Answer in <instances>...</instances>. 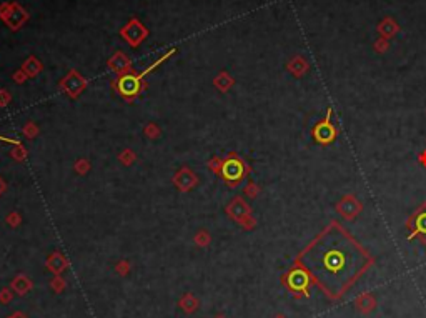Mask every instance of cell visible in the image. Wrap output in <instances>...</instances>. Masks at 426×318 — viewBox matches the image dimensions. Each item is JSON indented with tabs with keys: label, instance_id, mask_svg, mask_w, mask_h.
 I'll return each mask as SVG.
<instances>
[{
	"label": "cell",
	"instance_id": "7402d4cb",
	"mask_svg": "<svg viewBox=\"0 0 426 318\" xmlns=\"http://www.w3.org/2000/svg\"><path fill=\"white\" fill-rule=\"evenodd\" d=\"M193 243H195L197 246H200V248H207V246L212 243L210 232L205 230V229H200L195 235H193Z\"/></svg>",
	"mask_w": 426,
	"mask_h": 318
},
{
	"label": "cell",
	"instance_id": "4316f807",
	"mask_svg": "<svg viewBox=\"0 0 426 318\" xmlns=\"http://www.w3.org/2000/svg\"><path fill=\"white\" fill-rule=\"evenodd\" d=\"M73 170L78 175H87L90 170H92V163H90L88 159H78L77 162L73 163Z\"/></svg>",
	"mask_w": 426,
	"mask_h": 318
},
{
	"label": "cell",
	"instance_id": "8d00e7d4",
	"mask_svg": "<svg viewBox=\"0 0 426 318\" xmlns=\"http://www.w3.org/2000/svg\"><path fill=\"white\" fill-rule=\"evenodd\" d=\"M7 318H28V317H27L23 312H13L12 315H10V317H7Z\"/></svg>",
	"mask_w": 426,
	"mask_h": 318
},
{
	"label": "cell",
	"instance_id": "ba28073f",
	"mask_svg": "<svg viewBox=\"0 0 426 318\" xmlns=\"http://www.w3.org/2000/svg\"><path fill=\"white\" fill-rule=\"evenodd\" d=\"M405 227L408 230V240L418 238L421 243L426 245V202L410 213Z\"/></svg>",
	"mask_w": 426,
	"mask_h": 318
},
{
	"label": "cell",
	"instance_id": "ac0fdd59",
	"mask_svg": "<svg viewBox=\"0 0 426 318\" xmlns=\"http://www.w3.org/2000/svg\"><path fill=\"white\" fill-rule=\"evenodd\" d=\"M233 85H235V79L231 77L228 72H225V70L223 72H220L215 79H213V87H215L216 90H220L221 93H226L231 87H233Z\"/></svg>",
	"mask_w": 426,
	"mask_h": 318
},
{
	"label": "cell",
	"instance_id": "d590c367",
	"mask_svg": "<svg viewBox=\"0 0 426 318\" xmlns=\"http://www.w3.org/2000/svg\"><path fill=\"white\" fill-rule=\"evenodd\" d=\"M5 192H7V182L2 177H0V197H2Z\"/></svg>",
	"mask_w": 426,
	"mask_h": 318
},
{
	"label": "cell",
	"instance_id": "d6986e66",
	"mask_svg": "<svg viewBox=\"0 0 426 318\" xmlns=\"http://www.w3.org/2000/svg\"><path fill=\"white\" fill-rule=\"evenodd\" d=\"M178 307L182 308L185 313H193V312L198 310L200 302H198V298L193 295V293H185V295L178 300Z\"/></svg>",
	"mask_w": 426,
	"mask_h": 318
},
{
	"label": "cell",
	"instance_id": "d4e9b609",
	"mask_svg": "<svg viewBox=\"0 0 426 318\" xmlns=\"http://www.w3.org/2000/svg\"><path fill=\"white\" fill-rule=\"evenodd\" d=\"M10 157L15 162H25L27 157H28V150L25 149L23 144H18V145H13V149L10 150Z\"/></svg>",
	"mask_w": 426,
	"mask_h": 318
},
{
	"label": "cell",
	"instance_id": "836d02e7",
	"mask_svg": "<svg viewBox=\"0 0 426 318\" xmlns=\"http://www.w3.org/2000/svg\"><path fill=\"white\" fill-rule=\"evenodd\" d=\"M12 79H13V82L15 83H18V85H22V83H25L27 80H28V77H27V74L23 72L22 69H18V70H15V72L12 74Z\"/></svg>",
	"mask_w": 426,
	"mask_h": 318
},
{
	"label": "cell",
	"instance_id": "f546056e",
	"mask_svg": "<svg viewBox=\"0 0 426 318\" xmlns=\"http://www.w3.org/2000/svg\"><path fill=\"white\" fill-rule=\"evenodd\" d=\"M115 272L120 275V277H127V275L130 273V262H127V260H120V262H117L115 267Z\"/></svg>",
	"mask_w": 426,
	"mask_h": 318
},
{
	"label": "cell",
	"instance_id": "ab89813d",
	"mask_svg": "<svg viewBox=\"0 0 426 318\" xmlns=\"http://www.w3.org/2000/svg\"><path fill=\"white\" fill-rule=\"evenodd\" d=\"M275 318H285V317H283V315H277Z\"/></svg>",
	"mask_w": 426,
	"mask_h": 318
},
{
	"label": "cell",
	"instance_id": "9a60e30c",
	"mask_svg": "<svg viewBox=\"0 0 426 318\" xmlns=\"http://www.w3.org/2000/svg\"><path fill=\"white\" fill-rule=\"evenodd\" d=\"M355 307H356V310L359 313H363V315H368L370 312H373L376 308V298L373 297V293L370 292H364L361 293L359 297L355 298Z\"/></svg>",
	"mask_w": 426,
	"mask_h": 318
},
{
	"label": "cell",
	"instance_id": "d6a6232c",
	"mask_svg": "<svg viewBox=\"0 0 426 318\" xmlns=\"http://www.w3.org/2000/svg\"><path fill=\"white\" fill-rule=\"evenodd\" d=\"M13 298V290L12 288H2L0 290V303H3V305H7V303H10Z\"/></svg>",
	"mask_w": 426,
	"mask_h": 318
},
{
	"label": "cell",
	"instance_id": "44dd1931",
	"mask_svg": "<svg viewBox=\"0 0 426 318\" xmlns=\"http://www.w3.org/2000/svg\"><path fill=\"white\" fill-rule=\"evenodd\" d=\"M117 159H118V162L124 165V167H132V165L137 162V154L130 149V147H127V149H124L120 154H118Z\"/></svg>",
	"mask_w": 426,
	"mask_h": 318
},
{
	"label": "cell",
	"instance_id": "7c38bea8",
	"mask_svg": "<svg viewBox=\"0 0 426 318\" xmlns=\"http://www.w3.org/2000/svg\"><path fill=\"white\" fill-rule=\"evenodd\" d=\"M107 67L108 70H112L115 75H122V74H127L130 72L132 69V60L130 57L122 50H117L110 59L107 60Z\"/></svg>",
	"mask_w": 426,
	"mask_h": 318
},
{
	"label": "cell",
	"instance_id": "5bb4252c",
	"mask_svg": "<svg viewBox=\"0 0 426 318\" xmlns=\"http://www.w3.org/2000/svg\"><path fill=\"white\" fill-rule=\"evenodd\" d=\"M45 267L54 275H60L69 268V260L65 258L60 251H54V253H50L49 257H47Z\"/></svg>",
	"mask_w": 426,
	"mask_h": 318
},
{
	"label": "cell",
	"instance_id": "2e32d148",
	"mask_svg": "<svg viewBox=\"0 0 426 318\" xmlns=\"http://www.w3.org/2000/svg\"><path fill=\"white\" fill-rule=\"evenodd\" d=\"M10 288L17 293V295L23 297V295H27V293L30 292L32 288H34V282H32V280L28 278L25 273H20V275H17V277L12 280Z\"/></svg>",
	"mask_w": 426,
	"mask_h": 318
},
{
	"label": "cell",
	"instance_id": "e0dca14e",
	"mask_svg": "<svg viewBox=\"0 0 426 318\" xmlns=\"http://www.w3.org/2000/svg\"><path fill=\"white\" fill-rule=\"evenodd\" d=\"M20 69L27 74L28 79H34V77H37V75L42 72V70H44V64H42V62L37 59L35 55H30V57H27V59H25V62L22 64Z\"/></svg>",
	"mask_w": 426,
	"mask_h": 318
},
{
	"label": "cell",
	"instance_id": "30bf717a",
	"mask_svg": "<svg viewBox=\"0 0 426 318\" xmlns=\"http://www.w3.org/2000/svg\"><path fill=\"white\" fill-rule=\"evenodd\" d=\"M331 115H333V110L331 108H328L326 110V115L325 118H321V120L316 123L315 129H313V139L316 144L320 145H330L331 142H333L335 139H337V127L333 125V122H331Z\"/></svg>",
	"mask_w": 426,
	"mask_h": 318
},
{
	"label": "cell",
	"instance_id": "52a82bcc",
	"mask_svg": "<svg viewBox=\"0 0 426 318\" xmlns=\"http://www.w3.org/2000/svg\"><path fill=\"white\" fill-rule=\"evenodd\" d=\"M87 87H88V80L77 69H70L59 82V90L64 92L69 98H72V100H77L80 95L87 90Z\"/></svg>",
	"mask_w": 426,
	"mask_h": 318
},
{
	"label": "cell",
	"instance_id": "8fae6325",
	"mask_svg": "<svg viewBox=\"0 0 426 318\" xmlns=\"http://www.w3.org/2000/svg\"><path fill=\"white\" fill-rule=\"evenodd\" d=\"M172 183L175 185V188H177L180 193H187V192H190V190H193L195 187H198L200 178H198V175L193 172L192 168H188L185 165V167H182V168L177 170V172L173 173Z\"/></svg>",
	"mask_w": 426,
	"mask_h": 318
},
{
	"label": "cell",
	"instance_id": "603a6c76",
	"mask_svg": "<svg viewBox=\"0 0 426 318\" xmlns=\"http://www.w3.org/2000/svg\"><path fill=\"white\" fill-rule=\"evenodd\" d=\"M22 134H23V137H25V139L34 140L35 137L40 134V129H39V125H37L35 122L28 120V122L23 123V127H22Z\"/></svg>",
	"mask_w": 426,
	"mask_h": 318
},
{
	"label": "cell",
	"instance_id": "cb8c5ba5",
	"mask_svg": "<svg viewBox=\"0 0 426 318\" xmlns=\"http://www.w3.org/2000/svg\"><path fill=\"white\" fill-rule=\"evenodd\" d=\"M143 134H145L146 139L157 140V139H160V137H162V129H160L157 123L150 122V123H146V125L143 127Z\"/></svg>",
	"mask_w": 426,
	"mask_h": 318
},
{
	"label": "cell",
	"instance_id": "1f68e13d",
	"mask_svg": "<svg viewBox=\"0 0 426 318\" xmlns=\"http://www.w3.org/2000/svg\"><path fill=\"white\" fill-rule=\"evenodd\" d=\"M245 195L247 197H250V198H257L258 197V193H260V187L257 183H253V182H250L247 187H245Z\"/></svg>",
	"mask_w": 426,
	"mask_h": 318
},
{
	"label": "cell",
	"instance_id": "9c48e42d",
	"mask_svg": "<svg viewBox=\"0 0 426 318\" xmlns=\"http://www.w3.org/2000/svg\"><path fill=\"white\" fill-rule=\"evenodd\" d=\"M120 37L124 39L127 44H129L132 49H137L142 42L146 40V37L150 35L148 28H146L143 23H142L137 17H132L129 22L125 23L124 27L120 28Z\"/></svg>",
	"mask_w": 426,
	"mask_h": 318
},
{
	"label": "cell",
	"instance_id": "f1b7e54d",
	"mask_svg": "<svg viewBox=\"0 0 426 318\" xmlns=\"http://www.w3.org/2000/svg\"><path fill=\"white\" fill-rule=\"evenodd\" d=\"M5 222L8 227H12V229H17V227H20L22 224V215L18 212H10L8 215L5 217Z\"/></svg>",
	"mask_w": 426,
	"mask_h": 318
},
{
	"label": "cell",
	"instance_id": "4fadbf2b",
	"mask_svg": "<svg viewBox=\"0 0 426 318\" xmlns=\"http://www.w3.org/2000/svg\"><path fill=\"white\" fill-rule=\"evenodd\" d=\"M337 208H338L340 215H342L343 218H347V220H353V218L361 212L363 205L359 203V200L355 195H347L340 200Z\"/></svg>",
	"mask_w": 426,
	"mask_h": 318
},
{
	"label": "cell",
	"instance_id": "8992f818",
	"mask_svg": "<svg viewBox=\"0 0 426 318\" xmlns=\"http://www.w3.org/2000/svg\"><path fill=\"white\" fill-rule=\"evenodd\" d=\"M28 12L18 2H3L0 3V20L10 28L12 32H17L28 22Z\"/></svg>",
	"mask_w": 426,
	"mask_h": 318
},
{
	"label": "cell",
	"instance_id": "83f0119b",
	"mask_svg": "<svg viewBox=\"0 0 426 318\" xmlns=\"http://www.w3.org/2000/svg\"><path fill=\"white\" fill-rule=\"evenodd\" d=\"M50 288L55 293H62L65 288H67V282H65V280L60 277V275H55V277L50 280Z\"/></svg>",
	"mask_w": 426,
	"mask_h": 318
},
{
	"label": "cell",
	"instance_id": "ffe728a7",
	"mask_svg": "<svg viewBox=\"0 0 426 318\" xmlns=\"http://www.w3.org/2000/svg\"><path fill=\"white\" fill-rule=\"evenodd\" d=\"M175 52H177V49H170L168 52H165V54H163L162 57H160V59H157V60H155V62H153V64H150V65H148V67H146V69L143 70V72H140V77H143V79H145V77H146V75H148V74H151V72H153V70H155V69H158V67H160V65H162V64H163V62H167V60L170 59V57H172V55L175 54Z\"/></svg>",
	"mask_w": 426,
	"mask_h": 318
},
{
	"label": "cell",
	"instance_id": "4dcf8cb0",
	"mask_svg": "<svg viewBox=\"0 0 426 318\" xmlns=\"http://www.w3.org/2000/svg\"><path fill=\"white\" fill-rule=\"evenodd\" d=\"M12 102V93L7 88H0V108H5L10 105Z\"/></svg>",
	"mask_w": 426,
	"mask_h": 318
},
{
	"label": "cell",
	"instance_id": "7a4b0ae2",
	"mask_svg": "<svg viewBox=\"0 0 426 318\" xmlns=\"http://www.w3.org/2000/svg\"><path fill=\"white\" fill-rule=\"evenodd\" d=\"M282 285L295 298H305L310 295L311 287H315L313 278L303 265L293 262L291 268L282 277Z\"/></svg>",
	"mask_w": 426,
	"mask_h": 318
},
{
	"label": "cell",
	"instance_id": "277c9868",
	"mask_svg": "<svg viewBox=\"0 0 426 318\" xmlns=\"http://www.w3.org/2000/svg\"><path fill=\"white\" fill-rule=\"evenodd\" d=\"M250 172H252L250 165L236 152H230L223 159V167H221L220 177L223 178V182L230 188H235L248 177Z\"/></svg>",
	"mask_w": 426,
	"mask_h": 318
},
{
	"label": "cell",
	"instance_id": "f35d334b",
	"mask_svg": "<svg viewBox=\"0 0 426 318\" xmlns=\"http://www.w3.org/2000/svg\"><path fill=\"white\" fill-rule=\"evenodd\" d=\"M215 318H226V317H225V315H216Z\"/></svg>",
	"mask_w": 426,
	"mask_h": 318
},
{
	"label": "cell",
	"instance_id": "e575fe53",
	"mask_svg": "<svg viewBox=\"0 0 426 318\" xmlns=\"http://www.w3.org/2000/svg\"><path fill=\"white\" fill-rule=\"evenodd\" d=\"M288 69H290L291 72L295 74V75H301V74H303V72H305V70H306V65H305V64L298 65V59H295V60L291 62L290 65H288Z\"/></svg>",
	"mask_w": 426,
	"mask_h": 318
},
{
	"label": "cell",
	"instance_id": "3957f363",
	"mask_svg": "<svg viewBox=\"0 0 426 318\" xmlns=\"http://www.w3.org/2000/svg\"><path fill=\"white\" fill-rule=\"evenodd\" d=\"M112 88L125 102L132 103L139 95L145 93V90L148 88V83H146V80L143 77H140V74L135 69H132L130 72L117 75V79L112 82Z\"/></svg>",
	"mask_w": 426,
	"mask_h": 318
},
{
	"label": "cell",
	"instance_id": "5b68a950",
	"mask_svg": "<svg viewBox=\"0 0 426 318\" xmlns=\"http://www.w3.org/2000/svg\"><path fill=\"white\" fill-rule=\"evenodd\" d=\"M225 212H226V215H228V218L236 222V224L245 230H253L255 225H257V220H255V217L252 215V208H250L248 203L240 195L231 198L228 202V205L225 207Z\"/></svg>",
	"mask_w": 426,
	"mask_h": 318
},
{
	"label": "cell",
	"instance_id": "484cf974",
	"mask_svg": "<svg viewBox=\"0 0 426 318\" xmlns=\"http://www.w3.org/2000/svg\"><path fill=\"white\" fill-rule=\"evenodd\" d=\"M221 167H223V159H221V157H212L207 162V168L210 170L213 175H218V177L221 173Z\"/></svg>",
	"mask_w": 426,
	"mask_h": 318
},
{
	"label": "cell",
	"instance_id": "6da1fadb",
	"mask_svg": "<svg viewBox=\"0 0 426 318\" xmlns=\"http://www.w3.org/2000/svg\"><path fill=\"white\" fill-rule=\"evenodd\" d=\"M295 262L308 270L328 300L338 302L375 265V257L338 220H330Z\"/></svg>",
	"mask_w": 426,
	"mask_h": 318
},
{
	"label": "cell",
	"instance_id": "74e56055",
	"mask_svg": "<svg viewBox=\"0 0 426 318\" xmlns=\"http://www.w3.org/2000/svg\"><path fill=\"white\" fill-rule=\"evenodd\" d=\"M420 162L423 163V165H426V152H423V155L420 157Z\"/></svg>",
	"mask_w": 426,
	"mask_h": 318
}]
</instances>
